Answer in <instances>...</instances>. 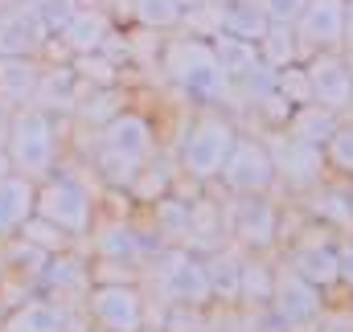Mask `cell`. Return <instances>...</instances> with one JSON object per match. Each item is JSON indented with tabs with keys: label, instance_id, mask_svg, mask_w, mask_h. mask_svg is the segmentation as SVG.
Instances as JSON below:
<instances>
[{
	"label": "cell",
	"instance_id": "38",
	"mask_svg": "<svg viewBox=\"0 0 353 332\" xmlns=\"http://www.w3.org/2000/svg\"><path fill=\"white\" fill-rule=\"evenodd\" d=\"M46 230H50V226H37V222H33V226H29V230H25V234H29V238H37V242H41V247H54V242H58V238H54V234H46Z\"/></svg>",
	"mask_w": 353,
	"mask_h": 332
},
{
	"label": "cell",
	"instance_id": "21",
	"mask_svg": "<svg viewBox=\"0 0 353 332\" xmlns=\"http://www.w3.org/2000/svg\"><path fill=\"white\" fill-rule=\"evenodd\" d=\"M239 230H243L247 242L267 247V242H271V230H275V214H271V205H267V201H247V205L239 209Z\"/></svg>",
	"mask_w": 353,
	"mask_h": 332
},
{
	"label": "cell",
	"instance_id": "35",
	"mask_svg": "<svg viewBox=\"0 0 353 332\" xmlns=\"http://www.w3.org/2000/svg\"><path fill=\"white\" fill-rule=\"evenodd\" d=\"M50 279H54V283H66V287H70V283H79V279H83V271H79L74 262H58V267L50 271Z\"/></svg>",
	"mask_w": 353,
	"mask_h": 332
},
{
	"label": "cell",
	"instance_id": "17",
	"mask_svg": "<svg viewBox=\"0 0 353 332\" xmlns=\"http://www.w3.org/2000/svg\"><path fill=\"white\" fill-rule=\"evenodd\" d=\"M222 29L234 33V37H247V41H263L267 33V12L259 8V0H234L230 8H222Z\"/></svg>",
	"mask_w": 353,
	"mask_h": 332
},
{
	"label": "cell",
	"instance_id": "10",
	"mask_svg": "<svg viewBox=\"0 0 353 332\" xmlns=\"http://www.w3.org/2000/svg\"><path fill=\"white\" fill-rule=\"evenodd\" d=\"M46 37V25L37 21V12L29 8H17V12H4L0 17V54H12V58H25L41 45Z\"/></svg>",
	"mask_w": 353,
	"mask_h": 332
},
{
	"label": "cell",
	"instance_id": "34",
	"mask_svg": "<svg viewBox=\"0 0 353 332\" xmlns=\"http://www.w3.org/2000/svg\"><path fill=\"white\" fill-rule=\"evenodd\" d=\"M161 230H169V234H185V230H189V209L176 205V201H161Z\"/></svg>",
	"mask_w": 353,
	"mask_h": 332
},
{
	"label": "cell",
	"instance_id": "20",
	"mask_svg": "<svg viewBox=\"0 0 353 332\" xmlns=\"http://www.w3.org/2000/svg\"><path fill=\"white\" fill-rule=\"evenodd\" d=\"M296 271H300V279H308V283H333V279H337V250L304 247L296 254Z\"/></svg>",
	"mask_w": 353,
	"mask_h": 332
},
{
	"label": "cell",
	"instance_id": "23",
	"mask_svg": "<svg viewBox=\"0 0 353 332\" xmlns=\"http://www.w3.org/2000/svg\"><path fill=\"white\" fill-rule=\"evenodd\" d=\"M99 250H103L107 258L128 262V258H136V254H140V242H136V234H132V230L111 226V230H103V234H99Z\"/></svg>",
	"mask_w": 353,
	"mask_h": 332
},
{
	"label": "cell",
	"instance_id": "6",
	"mask_svg": "<svg viewBox=\"0 0 353 332\" xmlns=\"http://www.w3.org/2000/svg\"><path fill=\"white\" fill-rule=\"evenodd\" d=\"M94 316L111 332H140V320H144L140 295L128 287H103V291H94Z\"/></svg>",
	"mask_w": 353,
	"mask_h": 332
},
{
	"label": "cell",
	"instance_id": "11",
	"mask_svg": "<svg viewBox=\"0 0 353 332\" xmlns=\"http://www.w3.org/2000/svg\"><path fill=\"white\" fill-rule=\"evenodd\" d=\"M271 165L283 168V176L292 180V185H308V180H316V172H321V148L316 144H304V140H275V148H271Z\"/></svg>",
	"mask_w": 353,
	"mask_h": 332
},
{
	"label": "cell",
	"instance_id": "27",
	"mask_svg": "<svg viewBox=\"0 0 353 332\" xmlns=\"http://www.w3.org/2000/svg\"><path fill=\"white\" fill-rule=\"evenodd\" d=\"M41 90V98L50 103V107H70V98H74V74H62V70H54L46 83L37 86Z\"/></svg>",
	"mask_w": 353,
	"mask_h": 332
},
{
	"label": "cell",
	"instance_id": "32",
	"mask_svg": "<svg viewBox=\"0 0 353 332\" xmlns=\"http://www.w3.org/2000/svg\"><path fill=\"white\" fill-rule=\"evenodd\" d=\"M239 295H251V300H263V295H271V279H267V271H259V267H247V271H243V279H239Z\"/></svg>",
	"mask_w": 353,
	"mask_h": 332
},
{
	"label": "cell",
	"instance_id": "33",
	"mask_svg": "<svg viewBox=\"0 0 353 332\" xmlns=\"http://www.w3.org/2000/svg\"><path fill=\"white\" fill-rule=\"evenodd\" d=\"M329 156H333V165L353 172V132H341L337 127V136L329 140Z\"/></svg>",
	"mask_w": 353,
	"mask_h": 332
},
{
	"label": "cell",
	"instance_id": "31",
	"mask_svg": "<svg viewBox=\"0 0 353 332\" xmlns=\"http://www.w3.org/2000/svg\"><path fill=\"white\" fill-rule=\"evenodd\" d=\"M189 234H197L201 242H214V234H218V214H214L210 205H197V209L189 214Z\"/></svg>",
	"mask_w": 353,
	"mask_h": 332
},
{
	"label": "cell",
	"instance_id": "25",
	"mask_svg": "<svg viewBox=\"0 0 353 332\" xmlns=\"http://www.w3.org/2000/svg\"><path fill=\"white\" fill-rule=\"evenodd\" d=\"M136 17L144 25H152V29L173 25L176 17H181V0H136Z\"/></svg>",
	"mask_w": 353,
	"mask_h": 332
},
{
	"label": "cell",
	"instance_id": "29",
	"mask_svg": "<svg viewBox=\"0 0 353 332\" xmlns=\"http://www.w3.org/2000/svg\"><path fill=\"white\" fill-rule=\"evenodd\" d=\"M304 4H308V0H259V8L267 12V21H275V25H292V21H300Z\"/></svg>",
	"mask_w": 353,
	"mask_h": 332
},
{
	"label": "cell",
	"instance_id": "1",
	"mask_svg": "<svg viewBox=\"0 0 353 332\" xmlns=\"http://www.w3.org/2000/svg\"><path fill=\"white\" fill-rule=\"evenodd\" d=\"M169 66H173V74L181 79V86L193 98H214L222 90V83H226V74H222V66L214 58V45H205V41L173 45L169 50Z\"/></svg>",
	"mask_w": 353,
	"mask_h": 332
},
{
	"label": "cell",
	"instance_id": "28",
	"mask_svg": "<svg viewBox=\"0 0 353 332\" xmlns=\"http://www.w3.org/2000/svg\"><path fill=\"white\" fill-rule=\"evenodd\" d=\"M275 83H279V90H283V98H288V103H308V98H312L308 70H283Z\"/></svg>",
	"mask_w": 353,
	"mask_h": 332
},
{
	"label": "cell",
	"instance_id": "15",
	"mask_svg": "<svg viewBox=\"0 0 353 332\" xmlns=\"http://www.w3.org/2000/svg\"><path fill=\"white\" fill-rule=\"evenodd\" d=\"M33 90H37V70H33V62L4 54V58H0V98H4V103H25Z\"/></svg>",
	"mask_w": 353,
	"mask_h": 332
},
{
	"label": "cell",
	"instance_id": "37",
	"mask_svg": "<svg viewBox=\"0 0 353 332\" xmlns=\"http://www.w3.org/2000/svg\"><path fill=\"white\" fill-rule=\"evenodd\" d=\"M337 275L353 283V250H337Z\"/></svg>",
	"mask_w": 353,
	"mask_h": 332
},
{
	"label": "cell",
	"instance_id": "16",
	"mask_svg": "<svg viewBox=\"0 0 353 332\" xmlns=\"http://www.w3.org/2000/svg\"><path fill=\"white\" fill-rule=\"evenodd\" d=\"M33 209V189L21 176H0V230H12L29 218Z\"/></svg>",
	"mask_w": 353,
	"mask_h": 332
},
{
	"label": "cell",
	"instance_id": "19",
	"mask_svg": "<svg viewBox=\"0 0 353 332\" xmlns=\"http://www.w3.org/2000/svg\"><path fill=\"white\" fill-rule=\"evenodd\" d=\"M62 33H66V45H70V50H79V54H94V50L103 45V37H107V21L94 17V12H79Z\"/></svg>",
	"mask_w": 353,
	"mask_h": 332
},
{
	"label": "cell",
	"instance_id": "40",
	"mask_svg": "<svg viewBox=\"0 0 353 332\" xmlns=\"http://www.w3.org/2000/svg\"><path fill=\"white\" fill-rule=\"evenodd\" d=\"M325 332H350V329L345 324H333V329H325Z\"/></svg>",
	"mask_w": 353,
	"mask_h": 332
},
{
	"label": "cell",
	"instance_id": "26",
	"mask_svg": "<svg viewBox=\"0 0 353 332\" xmlns=\"http://www.w3.org/2000/svg\"><path fill=\"white\" fill-rule=\"evenodd\" d=\"M292 54H296L292 33H288V29H267V33H263V58H267V66H283V62H292Z\"/></svg>",
	"mask_w": 353,
	"mask_h": 332
},
{
	"label": "cell",
	"instance_id": "39",
	"mask_svg": "<svg viewBox=\"0 0 353 332\" xmlns=\"http://www.w3.org/2000/svg\"><path fill=\"white\" fill-rule=\"evenodd\" d=\"M345 33H353V4L345 8Z\"/></svg>",
	"mask_w": 353,
	"mask_h": 332
},
{
	"label": "cell",
	"instance_id": "4",
	"mask_svg": "<svg viewBox=\"0 0 353 332\" xmlns=\"http://www.w3.org/2000/svg\"><path fill=\"white\" fill-rule=\"evenodd\" d=\"M222 172H226V185H230V189H239V193H259V189L271 185L275 165H271V152L255 148V144H239V148H230Z\"/></svg>",
	"mask_w": 353,
	"mask_h": 332
},
{
	"label": "cell",
	"instance_id": "5",
	"mask_svg": "<svg viewBox=\"0 0 353 332\" xmlns=\"http://www.w3.org/2000/svg\"><path fill=\"white\" fill-rule=\"evenodd\" d=\"M165 291L181 300V304H201V300H210V271L201 267V262H193V258H185V254H173V258H165Z\"/></svg>",
	"mask_w": 353,
	"mask_h": 332
},
{
	"label": "cell",
	"instance_id": "7",
	"mask_svg": "<svg viewBox=\"0 0 353 332\" xmlns=\"http://www.w3.org/2000/svg\"><path fill=\"white\" fill-rule=\"evenodd\" d=\"M41 214L54 222V226H62V230H87V197H83V189L79 185H70V180H58V185H50L46 193H41Z\"/></svg>",
	"mask_w": 353,
	"mask_h": 332
},
{
	"label": "cell",
	"instance_id": "12",
	"mask_svg": "<svg viewBox=\"0 0 353 332\" xmlns=\"http://www.w3.org/2000/svg\"><path fill=\"white\" fill-rule=\"evenodd\" d=\"M271 295H275V308H279V316H283L288 324H304V320H312V316H316V308H321V300H316L312 283H308V279H300V275H296V279L288 275Z\"/></svg>",
	"mask_w": 353,
	"mask_h": 332
},
{
	"label": "cell",
	"instance_id": "9",
	"mask_svg": "<svg viewBox=\"0 0 353 332\" xmlns=\"http://www.w3.org/2000/svg\"><path fill=\"white\" fill-rule=\"evenodd\" d=\"M300 33L321 45H337L345 37V0H308L300 12Z\"/></svg>",
	"mask_w": 353,
	"mask_h": 332
},
{
	"label": "cell",
	"instance_id": "2",
	"mask_svg": "<svg viewBox=\"0 0 353 332\" xmlns=\"http://www.w3.org/2000/svg\"><path fill=\"white\" fill-rule=\"evenodd\" d=\"M54 156V132L41 111H25L12 123V160L25 172H41Z\"/></svg>",
	"mask_w": 353,
	"mask_h": 332
},
{
	"label": "cell",
	"instance_id": "8",
	"mask_svg": "<svg viewBox=\"0 0 353 332\" xmlns=\"http://www.w3.org/2000/svg\"><path fill=\"white\" fill-rule=\"evenodd\" d=\"M308 86H312V98L321 107H345L353 98V74L337 62V58H316L308 66Z\"/></svg>",
	"mask_w": 353,
	"mask_h": 332
},
{
	"label": "cell",
	"instance_id": "36",
	"mask_svg": "<svg viewBox=\"0 0 353 332\" xmlns=\"http://www.w3.org/2000/svg\"><path fill=\"white\" fill-rule=\"evenodd\" d=\"M94 98H99V103H87V107H83V115H87V119H107L111 94H94Z\"/></svg>",
	"mask_w": 353,
	"mask_h": 332
},
{
	"label": "cell",
	"instance_id": "3",
	"mask_svg": "<svg viewBox=\"0 0 353 332\" xmlns=\"http://www.w3.org/2000/svg\"><path fill=\"white\" fill-rule=\"evenodd\" d=\"M230 148H234V136H230L226 123H201V127H193V136L185 140V168H189L193 176L222 172Z\"/></svg>",
	"mask_w": 353,
	"mask_h": 332
},
{
	"label": "cell",
	"instance_id": "13",
	"mask_svg": "<svg viewBox=\"0 0 353 332\" xmlns=\"http://www.w3.org/2000/svg\"><path fill=\"white\" fill-rule=\"evenodd\" d=\"M148 144H152V136H148V123H144V119H136V115H115V119L107 123V148H111L115 156L140 160V156L148 152Z\"/></svg>",
	"mask_w": 353,
	"mask_h": 332
},
{
	"label": "cell",
	"instance_id": "18",
	"mask_svg": "<svg viewBox=\"0 0 353 332\" xmlns=\"http://www.w3.org/2000/svg\"><path fill=\"white\" fill-rule=\"evenodd\" d=\"M292 136L296 140H304V144H329L333 136H337V119L329 115V107H300L296 115H292Z\"/></svg>",
	"mask_w": 353,
	"mask_h": 332
},
{
	"label": "cell",
	"instance_id": "24",
	"mask_svg": "<svg viewBox=\"0 0 353 332\" xmlns=\"http://www.w3.org/2000/svg\"><path fill=\"white\" fill-rule=\"evenodd\" d=\"M33 12H37V21L46 29H66L79 17V0H37Z\"/></svg>",
	"mask_w": 353,
	"mask_h": 332
},
{
	"label": "cell",
	"instance_id": "14",
	"mask_svg": "<svg viewBox=\"0 0 353 332\" xmlns=\"http://www.w3.org/2000/svg\"><path fill=\"white\" fill-rule=\"evenodd\" d=\"M214 58H218V66H222L226 79H247V74L259 66L255 45H251L247 37H234V33H222V37L214 41Z\"/></svg>",
	"mask_w": 353,
	"mask_h": 332
},
{
	"label": "cell",
	"instance_id": "22",
	"mask_svg": "<svg viewBox=\"0 0 353 332\" xmlns=\"http://www.w3.org/2000/svg\"><path fill=\"white\" fill-rule=\"evenodd\" d=\"M8 332H62V312L50 304H29L8 320Z\"/></svg>",
	"mask_w": 353,
	"mask_h": 332
},
{
	"label": "cell",
	"instance_id": "30",
	"mask_svg": "<svg viewBox=\"0 0 353 332\" xmlns=\"http://www.w3.org/2000/svg\"><path fill=\"white\" fill-rule=\"evenodd\" d=\"M239 279H243V271L234 258H218V271H210V287H222L226 295H239Z\"/></svg>",
	"mask_w": 353,
	"mask_h": 332
}]
</instances>
